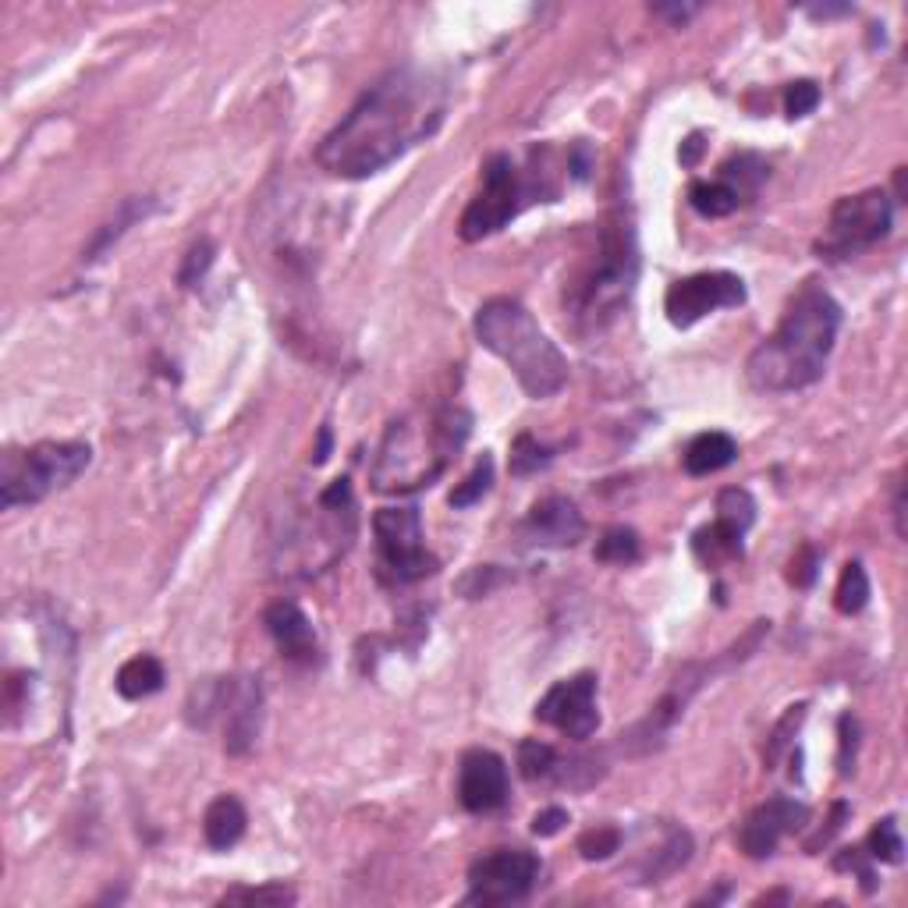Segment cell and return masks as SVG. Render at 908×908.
<instances>
[{
	"mask_svg": "<svg viewBox=\"0 0 908 908\" xmlns=\"http://www.w3.org/2000/svg\"><path fill=\"white\" fill-rule=\"evenodd\" d=\"M693 859V834L685 827H664V841L657 845V851H649L646 862L639 866L643 884H657Z\"/></svg>",
	"mask_w": 908,
	"mask_h": 908,
	"instance_id": "44dd1931",
	"label": "cell"
},
{
	"mask_svg": "<svg viewBox=\"0 0 908 908\" xmlns=\"http://www.w3.org/2000/svg\"><path fill=\"white\" fill-rule=\"evenodd\" d=\"M653 14H660V18H670V22H678L685 26L688 18L699 14V4H657V8H649Z\"/></svg>",
	"mask_w": 908,
	"mask_h": 908,
	"instance_id": "ee69618b",
	"label": "cell"
},
{
	"mask_svg": "<svg viewBox=\"0 0 908 908\" xmlns=\"http://www.w3.org/2000/svg\"><path fill=\"white\" fill-rule=\"evenodd\" d=\"M150 213H157V199H124L121 203V210H118V216L111 224H103L100 228V234L93 239V245H89L85 252H82V263H93V260H100L107 249H111V242H118L124 231H129L132 224H139V221H147Z\"/></svg>",
	"mask_w": 908,
	"mask_h": 908,
	"instance_id": "603a6c76",
	"label": "cell"
},
{
	"mask_svg": "<svg viewBox=\"0 0 908 908\" xmlns=\"http://www.w3.org/2000/svg\"><path fill=\"white\" fill-rule=\"evenodd\" d=\"M472 433V412L462 405H444L415 426L408 420L391 423L387 437L380 444V458L373 465V486L384 494H412L430 486L447 468V462L462 451Z\"/></svg>",
	"mask_w": 908,
	"mask_h": 908,
	"instance_id": "277c9868",
	"label": "cell"
},
{
	"mask_svg": "<svg viewBox=\"0 0 908 908\" xmlns=\"http://www.w3.org/2000/svg\"><path fill=\"white\" fill-rule=\"evenodd\" d=\"M699 153H703V135H688V139L682 142V150H678V157H682L685 168H693V163L699 160Z\"/></svg>",
	"mask_w": 908,
	"mask_h": 908,
	"instance_id": "f6af8a7d",
	"label": "cell"
},
{
	"mask_svg": "<svg viewBox=\"0 0 908 908\" xmlns=\"http://www.w3.org/2000/svg\"><path fill=\"white\" fill-rule=\"evenodd\" d=\"M838 767H841V777H848L856 770V749H859V720L851 714H841L838 720Z\"/></svg>",
	"mask_w": 908,
	"mask_h": 908,
	"instance_id": "74e56055",
	"label": "cell"
},
{
	"mask_svg": "<svg viewBox=\"0 0 908 908\" xmlns=\"http://www.w3.org/2000/svg\"><path fill=\"white\" fill-rule=\"evenodd\" d=\"M89 462H93V447L82 441H43L26 451H8L4 476H0V504L4 512L40 504L75 483Z\"/></svg>",
	"mask_w": 908,
	"mask_h": 908,
	"instance_id": "8992f818",
	"label": "cell"
},
{
	"mask_svg": "<svg viewBox=\"0 0 908 908\" xmlns=\"http://www.w3.org/2000/svg\"><path fill=\"white\" fill-rule=\"evenodd\" d=\"M816 572H820V551H816L813 543H806V547L791 557V583L809 589L816 583Z\"/></svg>",
	"mask_w": 908,
	"mask_h": 908,
	"instance_id": "ab89813d",
	"label": "cell"
},
{
	"mask_svg": "<svg viewBox=\"0 0 908 908\" xmlns=\"http://www.w3.org/2000/svg\"><path fill=\"white\" fill-rule=\"evenodd\" d=\"M866 856L887 862V866H901L905 862V841H901V827L895 816H884V820L869 830L866 838Z\"/></svg>",
	"mask_w": 908,
	"mask_h": 908,
	"instance_id": "f546056e",
	"label": "cell"
},
{
	"mask_svg": "<svg viewBox=\"0 0 908 908\" xmlns=\"http://www.w3.org/2000/svg\"><path fill=\"white\" fill-rule=\"evenodd\" d=\"M622 841H625V834L617 827H593L578 838V851H583V859H589V862L611 859L614 851H622Z\"/></svg>",
	"mask_w": 908,
	"mask_h": 908,
	"instance_id": "836d02e7",
	"label": "cell"
},
{
	"mask_svg": "<svg viewBox=\"0 0 908 908\" xmlns=\"http://www.w3.org/2000/svg\"><path fill=\"white\" fill-rule=\"evenodd\" d=\"M507 763L490 749H468L458 767V803L468 813H497L507 803Z\"/></svg>",
	"mask_w": 908,
	"mask_h": 908,
	"instance_id": "9a60e30c",
	"label": "cell"
},
{
	"mask_svg": "<svg viewBox=\"0 0 908 908\" xmlns=\"http://www.w3.org/2000/svg\"><path fill=\"white\" fill-rule=\"evenodd\" d=\"M263 625L270 632V639L278 643L281 657L292 664H313L320 657V639L316 628L309 622V614L295 601H278L270 604L263 614Z\"/></svg>",
	"mask_w": 908,
	"mask_h": 908,
	"instance_id": "ac0fdd59",
	"label": "cell"
},
{
	"mask_svg": "<svg viewBox=\"0 0 908 908\" xmlns=\"http://www.w3.org/2000/svg\"><path fill=\"white\" fill-rule=\"evenodd\" d=\"M806 710H809L806 703L788 706V714L777 720V728L770 732V741H767V753H763V759H767V770H774L777 759L785 756V749L791 746V738L798 735V728H803V720H806Z\"/></svg>",
	"mask_w": 908,
	"mask_h": 908,
	"instance_id": "d6a6232c",
	"label": "cell"
},
{
	"mask_svg": "<svg viewBox=\"0 0 908 908\" xmlns=\"http://www.w3.org/2000/svg\"><path fill=\"white\" fill-rule=\"evenodd\" d=\"M380 578L391 586H412L437 572V557L423 543V518L415 507H380L373 515Z\"/></svg>",
	"mask_w": 908,
	"mask_h": 908,
	"instance_id": "ba28073f",
	"label": "cell"
},
{
	"mask_svg": "<svg viewBox=\"0 0 908 908\" xmlns=\"http://www.w3.org/2000/svg\"><path fill=\"white\" fill-rule=\"evenodd\" d=\"M565 824H568V809L547 806V809H539L533 816V834H536V838H554L557 830H565Z\"/></svg>",
	"mask_w": 908,
	"mask_h": 908,
	"instance_id": "60d3db41",
	"label": "cell"
},
{
	"mask_svg": "<svg viewBox=\"0 0 908 908\" xmlns=\"http://www.w3.org/2000/svg\"><path fill=\"white\" fill-rule=\"evenodd\" d=\"M490 486H494V458H490V454L483 451L480 454V462L472 465V472L468 476L451 490V497H447V504L451 507H472V504H480L486 494H490Z\"/></svg>",
	"mask_w": 908,
	"mask_h": 908,
	"instance_id": "83f0119b",
	"label": "cell"
},
{
	"mask_svg": "<svg viewBox=\"0 0 908 908\" xmlns=\"http://www.w3.org/2000/svg\"><path fill=\"white\" fill-rule=\"evenodd\" d=\"M895 224V199L884 189H866L859 195H845L834 203L824 234L816 239L820 260L845 263L856 260L874 245H880Z\"/></svg>",
	"mask_w": 908,
	"mask_h": 908,
	"instance_id": "52a82bcc",
	"label": "cell"
},
{
	"mask_svg": "<svg viewBox=\"0 0 908 908\" xmlns=\"http://www.w3.org/2000/svg\"><path fill=\"white\" fill-rule=\"evenodd\" d=\"M299 895L281 880H270L260 887H231V891L221 895V905H266V908H284L295 905Z\"/></svg>",
	"mask_w": 908,
	"mask_h": 908,
	"instance_id": "f1b7e54d",
	"label": "cell"
},
{
	"mask_svg": "<svg viewBox=\"0 0 908 908\" xmlns=\"http://www.w3.org/2000/svg\"><path fill=\"white\" fill-rule=\"evenodd\" d=\"M589 168H593L589 147H586V142H578V147L568 153V171H572L575 181H586V178H589Z\"/></svg>",
	"mask_w": 908,
	"mask_h": 908,
	"instance_id": "7bdbcfd3",
	"label": "cell"
},
{
	"mask_svg": "<svg viewBox=\"0 0 908 908\" xmlns=\"http://www.w3.org/2000/svg\"><path fill=\"white\" fill-rule=\"evenodd\" d=\"M245 824H249V816H245V806L239 803L234 795H221V798H213L206 816H203V834H206V845L213 851H228L242 841V834H245Z\"/></svg>",
	"mask_w": 908,
	"mask_h": 908,
	"instance_id": "d6986e66",
	"label": "cell"
},
{
	"mask_svg": "<svg viewBox=\"0 0 908 908\" xmlns=\"http://www.w3.org/2000/svg\"><path fill=\"white\" fill-rule=\"evenodd\" d=\"M331 426H320V437H316V447H313V465H323L331 458Z\"/></svg>",
	"mask_w": 908,
	"mask_h": 908,
	"instance_id": "bcb514c9",
	"label": "cell"
},
{
	"mask_svg": "<svg viewBox=\"0 0 908 908\" xmlns=\"http://www.w3.org/2000/svg\"><path fill=\"white\" fill-rule=\"evenodd\" d=\"M536 720L551 724L554 732L568 735L575 741H586L601 728V710H596V675L565 678L547 688V696L536 703Z\"/></svg>",
	"mask_w": 908,
	"mask_h": 908,
	"instance_id": "4fadbf2b",
	"label": "cell"
},
{
	"mask_svg": "<svg viewBox=\"0 0 908 908\" xmlns=\"http://www.w3.org/2000/svg\"><path fill=\"white\" fill-rule=\"evenodd\" d=\"M539 880V859L525 848H497L468 866L465 905H512Z\"/></svg>",
	"mask_w": 908,
	"mask_h": 908,
	"instance_id": "30bf717a",
	"label": "cell"
},
{
	"mask_svg": "<svg viewBox=\"0 0 908 908\" xmlns=\"http://www.w3.org/2000/svg\"><path fill=\"white\" fill-rule=\"evenodd\" d=\"M869 604V575L859 561H848L841 578H838V589H834V607L841 614H859L862 607Z\"/></svg>",
	"mask_w": 908,
	"mask_h": 908,
	"instance_id": "4316f807",
	"label": "cell"
},
{
	"mask_svg": "<svg viewBox=\"0 0 908 908\" xmlns=\"http://www.w3.org/2000/svg\"><path fill=\"white\" fill-rule=\"evenodd\" d=\"M213 242L210 239H199L192 249H189V256H185V263H181V270H178V284L181 287H195L199 281L206 278V270L213 266Z\"/></svg>",
	"mask_w": 908,
	"mask_h": 908,
	"instance_id": "e575fe53",
	"label": "cell"
},
{
	"mask_svg": "<svg viewBox=\"0 0 908 908\" xmlns=\"http://www.w3.org/2000/svg\"><path fill=\"white\" fill-rule=\"evenodd\" d=\"M756 522V501L749 490L728 486L717 494V518L693 536V551L706 568H717L720 561H741L746 554V533Z\"/></svg>",
	"mask_w": 908,
	"mask_h": 908,
	"instance_id": "8fae6325",
	"label": "cell"
},
{
	"mask_svg": "<svg viewBox=\"0 0 908 908\" xmlns=\"http://www.w3.org/2000/svg\"><path fill=\"white\" fill-rule=\"evenodd\" d=\"M472 331H476V341L486 352H494L504 366L512 370L518 387L529 394L533 402L554 397L568 384L565 355H561L557 344L543 334V326L522 302H515V299L483 302Z\"/></svg>",
	"mask_w": 908,
	"mask_h": 908,
	"instance_id": "3957f363",
	"label": "cell"
},
{
	"mask_svg": "<svg viewBox=\"0 0 908 908\" xmlns=\"http://www.w3.org/2000/svg\"><path fill=\"white\" fill-rule=\"evenodd\" d=\"M845 820H848V803H834V816H830V827H827V830H820V834H816V838H813V841H809L806 848H809V851H820V848H824V845H827V841L834 838V834H838V830L845 827Z\"/></svg>",
	"mask_w": 908,
	"mask_h": 908,
	"instance_id": "b9f144b4",
	"label": "cell"
},
{
	"mask_svg": "<svg viewBox=\"0 0 908 908\" xmlns=\"http://www.w3.org/2000/svg\"><path fill=\"white\" fill-rule=\"evenodd\" d=\"M525 199V185L515 171V160L507 153H494L483 163V185L476 199L465 206L458 234L462 242H483L515 221V213Z\"/></svg>",
	"mask_w": 908,
	"mask_h": 908,
	"instance_id": "9c48e42d",
	"label": "cell"
},
{
	"mask_svg": "<svg viewBox=\"0 0 908 908\" xmlns=\"http://www.w3.org/2000/svg\"><path fill=\"white\" fill-rule=\"evenodd\" d=\"M635 278H639L635 228L625 221V213H611L596 234V256L586 266V274L565 292V305L572 309V316L601 326L628 302Z\"/></svg>",
	"mask_w": 908,
	"mask_h": 908,
	"instance_id": "5b68a950",
	"label": "cell"
},
{
	"mask_svg": "<svg viewBox=\"0 0 908 908\" xmlns=\"http://www.w3.org/2000/svg\"><path fill=\"white\" fill-rule=\"evenodd\" d=\"M224 753L245 756L260 738L263 724V685L260 678H228L224 685Z\"/></svg>",
	"mask_w": 908,
	"mask_h": 908,
	"instance_id": "2e32d148",
	"label": "cell"
},
{
	"mask_svg": "<svg viewBox=\"0 0 908 908\" xmlns=\"http://www.w3.org/2000/svg\"><path fill=\"white\" fill-rule=\"evenodd\" d=\"M841 305L824 284L806 281L791 295L777 331L763 337L749 362L746 376L763 394H791L806 391L827 373V359L841 331Z\"/></svg>",
	"mask_w": 908,
	"mask_h": 908,
	"instance_id": "7a4b0ae2",
	"label": "cell"
},
{
	"mask_svg": "<svg viewBox=\"0 0 908 908\" xmlns=\"http://www.w3.org/2000/svg\"><path fill=\"white\" fill-rule=\"evenodd\" d=\"M738 458V441L732 433H699V437L685 447V472L688 476H714V472L728 468Z\"/></svg>",
	"mask_w": 908,
	"mask_h": 908,
	"instance_id": "ffe728a7",
	"label": "cell"
},
{
	"mask_svg": "<svg viewBox=\"0 0 908 908\" xmlns=\"http://www.w3.org/2000/svg\"><path fill=\"white\" fill-rule=\"evenodd\" d=\"M813 18H834V14H851V4H824V8H809Z\"/></svg>",
	"mask_w": 908,
	"mask_h": 908,
	"instance_id": "7dc6e473",
	"label": "cell"
},
{
	"mask_svg": "<svg viewBox=\"0 0 908 908\" xmlns=\"http://www.w3.org/2000/svg\"><path fill=\"white\" fill-rule=\"evenodd\" d=\"M643 554L639 547V533L628 529V525H614V529H607L601 539H596V551L593 557L601 561V565H635Z\"/></svg>",
	"mask_w": 908,
	"mask_h": 908,
	"instance_id": "484cf974",
	"label": "cell"
},
{
	"mask_svg": "<svg viewBox=\"0 0 908 908\" xmlns=\"http://www.w3.org/2000/svg\"><path fill=\"white\" fill-rule=\"evenodd\" d=\"M561 753L539 738H525L518 746V774L525 780H551L557 774Z\"/></svg>",
	"mask_w": 908,
	"mask_h": 908,
	"instance_id": "4dcf8cb0",
	"label": "cell"
},
{
	"mask_svg": "<svg viewBox=\"0 0 908 908\" xmlns=\"http://www.w3.org/2000/svg\"><path fill=\"white\" fill-rule=\"evenodd\" d=\"M834 869H856L859 880H862V891L866 895L877 891V874H874V866H869L866 848H845L841 856L834 859Z\"/></svg>",
	"mask_w": 908,
	"mask_h": 908,
	"instance_id": "f35d334b",
	"label": "cell"
},
{
	"mask_svg": "<svg viewBox=\"0 0 908 908\" xmlns=\"http://www.w3.org/2000/svg\"><path fill=\"white\" fill-rule=\"evenodd\" d=\"M688 203H693L696 213L703 216H728L741 206V199L732 185H724V181H693V189H688Z\"/></svg>",
	"mask_w": 908,
	"mask_h": 908,
	"instance_id": "d4e9b609",
	"label": "cell"
},
{
	"mask_svg": "<svg viewBox=\"0 0 908 908\" xmlns=\"http://www.w3.org/2000/svg\"><path fill=\"white\" fill-rule=\"evenodd\" d=\"M501 583H507V575L497 572V565H483V568H472L458 583V589L468 596V601H480V596H490Z\"/></svg>",
	"mask_w": 908,
	"mask_h": 908,
	"instance_id": "8d00e7d4",
	"label": "cell"
},
{
	"mask_svg": "<svg viewBox=\"0 0 908 908\" xmlns=\"http://www.w3.org/2000/svg\"><path fill=\"white\" fill-rule=\"evenodd\" d=\"M586 533V518L575 501L551 494L533 504V512L518 525L525 547H575Z\"/></svg>",
	"mask_w": 908,
	"mask_h": 908,
	"instance_id": "e0dca14e",
	"label": "cell"
},
{
	"mask_svg": "<svg viewBox=\"0 0 908 908\" xmlns=\"http://www.w3.org/2000/svg\"><path fill=\"white\" fill-rule=\"evenodd\" d=\"M746 302V281L732 270H706V274L682 278L667 287L664 295V313L675 326H693L703 316L717 313V309H735Z\"/></svg>",
	"mask_w": 908,
	"mask_h": 908,
	"instance_id": "7c38bea8",
	"label": "cell"
},
{
	"mask_svg": "<svg viewBox=\"0 0 908 908\" xmlns=\"http://www.w3.org/2000/svg\"><path fill=\"white\" fill-rule=\"evenodd\" d=\"M551 462H554V447L539 444L533 433H518L512 444V462H507V468H512V476H533V472L547 468Z\"/></svg>",
	"mask_w": 908,
	"mask_h": 908,
	"instance_id": "1f68e13d",
	"label": "cell"
},
{
	"mask_svg": "<svg viewBox=\"0 0 908 908\" xmlns=\"http://www.w3.org/2000/svg\"><path fill=\"white\" fill-rule=\"evenodd\" d=\"M447 85L423 68H394L376 79L316 150V163L334 178L362 181L441 129Z\"/></svg>",
	"mask_w": 908,
	"mask_h": 908,
	"instance_id": "6da1fadb",
	"label": "cell"
},
{
	"mask_svg": "<svg viewBox=\"0 0 908 908\" xmlns=\"http://www.w3.org/2000/svg\"><path fill=\"white\" fill-rule=\"evenodd\" d=\"M767 174H770V168L756 153H738L720 168V181L738 192L741 203H746L749 195H756V189L767 181Z\"/></svg>",
	"mask_w": 908,
	"mask_h": 908,
	"instance_id": "cb8c5ba5",
	"label": "cell"
},
{
	"mask_svg": "<svg viewBox=\"0 0 908 908\" xmlns=\"http://www.w3.org/2000/svg\"><path fill=\"white\" fill-rule=\"evenodd\" d=\"M816 107H820V85L809 82V79H798L785 89V111L791 121L798 118H809Z\"/></svg>",
	"mask_w": 908,
	"mask_h": 908,
	"instance_id": "d590c367",
	"label": "cell"
},
{
	"mask_svg": "<svg viewBox=\"0 0 908 908\" xmlns=\"http://www.w3.org/2000/svg\"><path fill=\"white\" fill-rule=\"evenodd\" d=\"M163 682H168L163 664L153 657V653H139V657H132L129 664H121L114 688L124 699H147V696L160 693Z\"/></svg>",
	"mask_w": 908,
	"mask_h": 908,
	"instance_id": "7402d4cb",
	"label": "cell"
},
{
	"mask_svg": "<svg viewBox=\"0 0 908 908\" xmlns=\"http://www.w3.org/2000/svg\"><path fill=\"white\" fill-rule=\"evenodd\" d=\"M806 824H809L806 803H795L788 795H774L746 816V824L738 830V848L746 851L749 859H767L777 851L780 838L803 830Z\"/></svg>",
	"mask_w": 908,
	"mask_h": 908,
	"instance_id": "5bb4252c",
	"label": "cell"
}]
</instances>
